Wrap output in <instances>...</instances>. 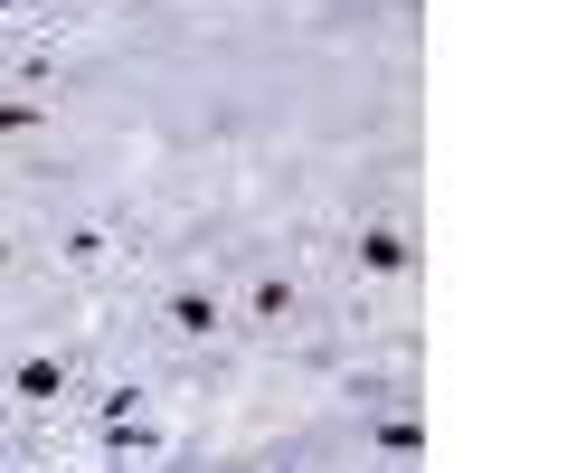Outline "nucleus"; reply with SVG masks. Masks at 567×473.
<instances>
[{
    "label": "nucleus",
    "mask_w": 567,
    "mask_h": 473,
    "mask_svg": "<svg viewBox=\"0 0 567 473\" xmlns=\"http://www.w3.org/2000/svg\"><path fill=\"white\" fill-rule=\"evenodd\" d=\"M29 124V104H0V133H20Z\"/></svg>",
    "instance_id": "1"
}]
</instances>
